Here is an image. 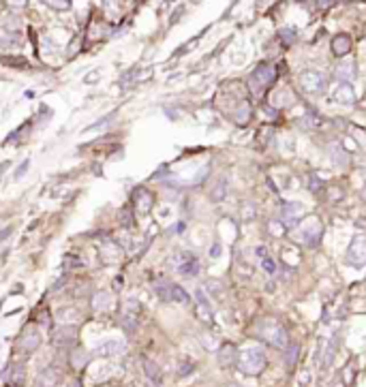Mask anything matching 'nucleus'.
<instances>
[{"instance_id":"nucleus-1","label":"nucleus","mask_w":366,"mask_h":387,"mask_svg":"<svg viewBox=\"0 0 366 387\" xmlns=\"http://www.w3.org/2000/svg\"><path fill=\"white\" fill-rule=\"evenodd\" d=\"M257 334L264 338L268 344L276 346V349H287L289 346V338H287V332L285 327L278 323L274 319H264L261 323L257 325Z\"/></svg>"},{"instance_id":"nucleus-2","label":"nucleus","mask_w":366,"mask_h":387,"mask_svg":"<svg viewBox=\"0 0 366 387\" xmlns=\"http://www.w3.org/2000/svg\"><path fill=\"white\" fill-rule=\"evenodd\" d=\"M240 368L246 374H259L266 366V355L259 346H251V349H244L240 353Z\"/></svg>"},{"instance_id":"nucleus-3","label":"nucleus","mask_w":366,"mask_h":387,"mask_svg":"<svg viewBox=\"0 0 366 387\" xmlns=\"http://www.w3.org/2000/svg\"><path fill=\"white\" fill-rule=\"evenodd\" d=\"M154 291L158 293V297H163L165 302H180V304H189V295L182 287H178L176 283H169V280H158L154 285Z\"/></svg>"},{"instance_id":"nucleus-4","label":"nucleus","mask_w":366,"mask_h":387,"mask_svg":"<svg viewBox=\"0 0 366 387\" xmlns=\"http://www.w3.org/2000/svg\"><path fill=\"white\" fill-rule=\"evenodd\" d=\"M298 84L308 94H321L325 90V77L319 71H302L298 75Z\"/></svg>"},{"instance_id":"nucleus-5","label":"nucleus","mask_w":366,"mask_h":387,"mask_svg":"<svg viewBox=\"0 0 366 387\" xmlns=\"http://www.w3.org/2000/svg\"><path fill=\"white\" fill-rule=\"evenodd\" d=\"M347 261L355 265V268H362L366 265V236L357 233V236L351 240L349 244V251H347Z\"/></svg>"},{"instance_id":"nucleus-6","label":"nucleus","mask_w":366,"mask_h":387,"mask_svg":"<svg viewBox=\"0 0 366 387\" xmlns=\"http://www.w3.org/2000/svg\"><path fill=\"white\" fill-rule=\"evenodd\" d=\"M176 268L180 274L193 276V274L200 272V261H197L195 255H191V253H180L178 259H176Z\"/></svg>"},{"instance_id":"nucleus-7","label":"nucleus","mask_w":366,"mask_h":387,"mask_svg":"<svg viewBox=\"0 0 366 387\" xmlns=\"http://www.w3.org/2000/svg\"><path fill=\"white\" fill-rule=\"evenodd\" d=\"M274 82V69L272 67H259L255 73L251 75V88L253 90H261L264 86Z\"/></svg>"},{"instance_id":"nucleus-8","label":"nucleus","mask_w":366,"mask_h":387,"mask_svg":"<svg viewBox=\"0 0 366 387\" xmlns=\"http://www.w3.org/2000/svg\"><path fill=\"white\" fill-rule=\"evenodd\" d=\"M332 99L338 101L340 105H351L355 101V94H353V88L349 86L347 82H340L338 86H334L332 90Z\"/></svg>"},{"instance_id":"nucleus-9","label":"nucleus","mask_w":366,"mask_h":387,"mask_svg":"<svg viewBox=\"0 0 366 387\" xmlns=\"http://www.w3.org/2000/svg\"><path fill=\"white\" fill-rule=\"evenodd\" d=\"M349 50H351V37L336 35L332 39V52H334V56H345Z\"/></svg>"},{"instance_id":"nucleus-10","label":"nucleus","mask_w":366,"mask_h":387,"mask_svg":"<svg viewBox=\"0 0 366 387\" xmlns=\"http://www.w3.org/2000/svg\"><path fill=\"white\" fill-rule=\"evenodd\" d=\"M300 231H302V236H304V238H308V242H313L315 238H319L321 225H319V221H317V219H308L306 223H302Z\"/></svg>"},{"instance_id":"nucleus-11","label":"nucleus","mask_w":366,"mask_h":387,"mask_svg":"<svg viewBox=\"0 0 366 387\" xmlns=\"http://www.w3.org/2000/svg\"><path fill=\"white\" fill-rule=\"evenodd\" d=\"M137 302H135V300H129V302H126V306H124V310H122V321H124V325L126 327H133V323H135V321H137Z\"/></svg>"},{"instance_id":"nucleus-12","label":"nucleus","mask_w":366,"mask_h":387,"mask_svg":"<svg viewBox=\"0 0 366 387\" xmlns=\"http://www.w3.org/2000/svg\"><path fill=\"white\" fill-rule=\"evenodd\" d=\"M58 381V370L56 368H47L41 374L37 376V387H54Z\"/></svg>"},{"instance_id":"nucleus-13","label":"nucleus","mask_w":366,"mask_h":387,"mask_svg":"<svg viewBox=\"0 0 366 387\" xmlns=\"http://www.w3.org/2000/svg\"><path fill=\"white\" fill-rule=\"evenodd\" d=\"M124 349V344L122 342H118V340H107L105 344H101L97 353L99 355H114V353H120Z\"/></svg>"},{"instance_id":"nucleus-14","label":"nucleus","mask_w":366,"mask_h":387,"mask_svg":"<svg viewBox=\"0 0 366 387\" xmlns=\"http://www.w3.org/2000/svg\"><path fill=\"white\" fill-rule=\"evenodd\" d=\"M22 346H24L26 351L37 349V346H39V332H35V329H28V332L24 334V338H22Z\"/></svg>"},{"instance_id":"nucleus-15","label":"nucleus","mask_w":366,"mask_h":387,"mask_svg":"<svg viewBox=\"0 0 366 387\" xmlns=\"http://www.w3.org/2000/svg\"><path fill=\"white\" fill-rule=\"evenodd\" d=\"M336 75H338V77H343L345 82H347V79H351V77H355V67H353V62H340V64H338V69H336Z\"/></svg>"},{"instance_id":"nucleus-16","label":"nucleus","mask_w":366,"mask_h":387,"mask_svg":"<svg viewBox=\"0 0 366 387\" xmlns=\"http://www.w3.org/2000/svg\"><path fill=\"white\" fill-rule=\"evenodd\" d=\"M291 101H293V96H291L289 90H278V92L274 94V105H276V107H283V105H291Z\"/></svg>"},{"instance_id":"nucleus-17","label":"nucleus","mask_w":366,"mask_h":387,"mask_svg":"<svg viewBox=\"0 0 366 387\" xmlns=\"http://www.w3.org/2000/svg\"><path fill=\"white\" fill-rule=\"evenodd\" d=\"M109 302H111V297H109V293H97V297H94V308H109Z\"/></svg>"},{"instance_id":"nucleus-18","label":"nucleus","mask_w":366,"mask_h":387,"mask_svg":"<svg viewBox=\"0 0 366 387\" xmlns=\"http://www.w3.org/2000/svg\"><path fill=\"white\" fill-rule=\"evenodd\" d=\"M261 265H264V270H266L268 274H274V272H276V265H274V261L270 259V257H264V259H261Z\"/></svg>"},{"instance_id":"nucleus-19","label":"nucleus","mask_w":366,"mask_h":387,"mask_svg":"<svg viewBox=\"0 0 366 387\" xmlns=\"http://www.w3.org/2000/svg\"><path fill=\"white\" fill-rule=\"evenodd\" d=\"M26 169H28V160H26V163H24V165L20 167V171H15V178H22V175L26 173Z\"/></svg>"}]
</instances>
